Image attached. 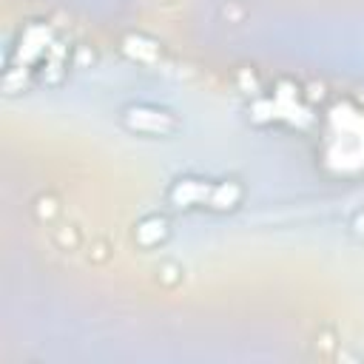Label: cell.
<instances>
[{"label":"cell","mask_w":364,"mask_h":364,"mask_svg":"<svg viewBox=\"0 0 364 364\" xmlns=\"http://www.w3.org/2000/svg\"><path fill=\"white\" fill-rule=\"evenodd\" d=\"M162 119H168L165 111H148V108H131L128 111V122L136 131H154V134L168 131V128H162Z\"/></svg>","instance_id":"obj_1"}]
</instances>
